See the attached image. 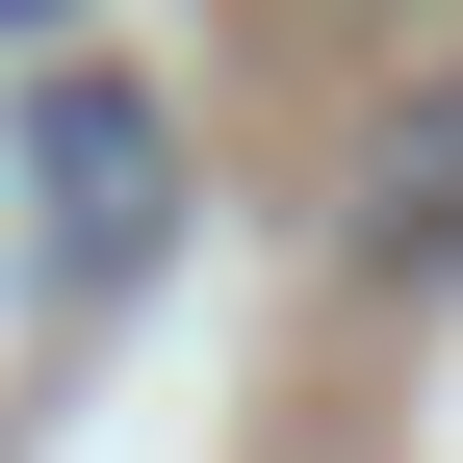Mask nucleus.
I'll list each match as a JSON object with an SVG mask.
<instances>
[{
    "label": "nucleus",
    "instance_id": "1",
    "mask_svg": "<svg viewBox=\"0 0 463 463\" xmlns=\"http://www.w3.org/2000/svg\"><path fill=\"white\" fill-rule=\"evenodd\" d=\"M26 181H52V258H78V283H129V258H155V103H103V78H52V129H26Z\"/></svg>",
    "mask_w": 463,
    "mask_h": 463
},
{
    "label": "nucleus",
    "instance_id": "2",
    "mask_svg": "<svg viewBox=\"0 0 463 463\" xmlns=\"http://www.w3.org/2000/svg\"><path fill=\"white\" fill-rule=\"evenodd\" d=\"M335 232H361L386 283H438V258H463V78H412V103L361 129V181H335Z\"/></svg>",
    "mask_w": 463,
    "mask_h": 463
},
{
    "label": "nucleus",
    "instance_id": "3",
    "mask_svg": "<svg viewBox=\"0 0 463 463\" xmlns=\"http://www.w3.org/2000/svg\"><path fill=\"white\" fill-rule=\"evenodd\" d=\"M0 26H52V0H0Z\"/></svg>",
    "mask_w": 463,
    "mask_h": 463
}]
</instances>
